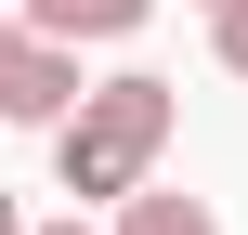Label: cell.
<instances>
[{"instance_id":"1","label":"cell","mask_w":248,"mask_h":235,"mask_svg":"<svg viewBox=\"0 0 248 235\" xmlns=\"http://www.w3.org/2000/svg\"><path fill=\"white\" fill-rule=\"evenodd\" d=\"M170 131H183V92H170L157 65H131V78H92V105L52 131V183H65L78 209H118V196H144V183H157Z\"/></svg>"},{"instance_id":"2","label":"cell","mask_w":248,"mask_h":235,"mask_svg":"<svg viewBox=\"0 0 248 235\" xmlns=\"http://www.w3.org/2000/svg\"><path fill=\"white\" fill-rule=\"evenodd\" d=\"M78 105H92L78 39H52V26H26V13H0V131H65Z\"/></svg>"},{"instance_id":"3","label":"cell","mask_w":248,"mask_h":235,"mask_svg":"<svg viewBox=\"0 0 248 235\" xmlns=\"http://www.w3.org/2000/svg\"><path fill=\"white\" fill-rule=\"evenodd\" d=\"M105 235H222L209 196H183V183H144V196H118V222Z\"/></svg>"},{"instance_id":"4","label":"cell","mask_w":248,"mask_h":235,"mask_svg":"<svg viewBox=\"0 0 248 235\" xmlns=\"http://www.w3.org/2000/svg\"><path fill=\"white\" fill-rule=\"evenodd\" d=\"M157 0H26V26H52V39H131Z\"/></svg>"},{"instance_id":"5","label":"cell","mask_w":248,"mask_h":235,"mask_svg":"<svg viewBox=\"0 0 248 235\" xmlns=\"http://www.w3.org/2000/svg\"><path fill=\"white\" fill-rule=\"evenodd\" d=\"M209 65H222V78H248V0H222V13H209Z\"/></svg>"},{"instance_id":"6","label":"cell","mask_w":248,"mask_h":235,"mask_svg":"<svg viewBox=\"0 0 248 235\" xmlns=\"http://www.w3.org/2000/svg\"><path fill=\"white\" fill-rule=\"evenodd\" d=\"M0 235H39V222H26V196H0Z\"/></svg>"},{"instance_id":"7","label":"cell","mask_w":248,"mask_h":235,"mask_svg":"<svg viewBox=\"0 0 248 235\" xmlns=\"http://www.w3.org/2000/svg\"><path fill=\"white\" fill-rule=\"evenodd\" d=\"M39 235H92V222H78V209H65V222H39Z\"/></svg>"},{"instance_id":"8","label":"cell","mask_w":248,"mask_h":235,"mask_svg":"<svg viewBox=\"0 0 248 235\" xmlns=\"http://www.w3.org/2000/svg\"><path fill=\"white\" fill-rule=\"evenodd\" d=\"M0 13H26V0H0Z\"/></svg>"},{"instance_id":"9","label":"cell","mask_w":248,"mask_h":235,"mask_svg":"<svg viewBox=\"0 0 248 235\" xmlns=\"http://www.w3.org/2000/svg\"><path fill=\"white\" fill-rule=\"evenodd\" d=\"M196 13H222V0H196Z\"/></svg>"}]
</instances>
